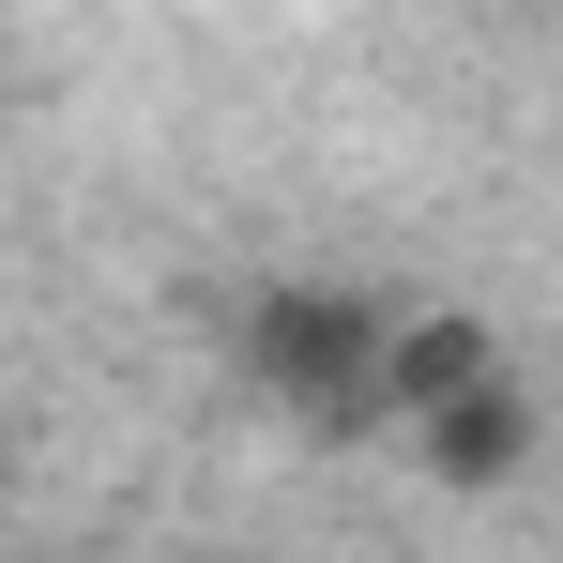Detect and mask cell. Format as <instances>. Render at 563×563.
Returning a JSON list of instances; mask_svg holds the SVG:
<instances>
[{"label": "cell", "mask_w": 563, "mask_h": 563, "mask_svg": "<svg viewBox=\"0 0 563 563\" xmlns=\"http://www.w3.org/2000/svg\"><path fill=\"white\" fill-rule=\"evenodd\" d=\"M244 380L275 396V411H305V427H335V442H380L366 427V396H380V351H396V305L351 275H289L244 305Z\"/></svg>", "instance_id": "obj_1"}, {"label": "cell", "mask_w": 563, "mask_h": 563, "mask_svg": "<svg viewBox=\"0 0 563 563\" xmlns=\"http://www.w3.org/2000/svg\"><path fill=\"white\" fill-rule=\"evenodd\" d=\"M487 380H518V366H503V335H487L472 305H427V320H396V351H380L366 427H442V411L487 396Z\"/></svg>", "instance_id": "obj_2"}, {"label": "cell", "mask_w": 563, "mask_h": 563, "mask_svg": "<svg viewBox=\"0 0 563 563\" xmlns=\"http://www.w3.org/2000/svg\"><path fill=\"white\" fill-rule=\"evenodd\" d=\"M411 457H427V487H518V457H533V396L487 380V396H457L442 427H411Z\"/></svg>", "instance_id": "obj_3"}, {"label": "cell", "mask_w": 563, "mask_h": 563, "mask_svg": "<svg viewBox=\"0 0 563 563\" xmlns=\"http://www.w3.org/2000/svg\"><path fill=\"white\" fill-rule=\"evenodd\" d=\"M0 457H15V411H0Z\"/></svg>", "instance_id": "obj_4"}]
</instances>
